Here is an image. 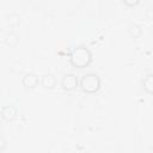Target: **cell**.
<instances>
[{
    "instance_id": "cell-8",
    "label": "cell",
    "mask_w": 153,
    "mask_h": 153,
    "mask_svg": "<svg viewBox=\"0 0 153 153\" xmlns=\"http://www.w3.org/2000/svg\"><path fill=\"white\" fill-rule=\"evenodd\" d=\"M18 42H19V36L16 32L11 31V32H8V33L5 35V44L6 45L13 48V47H16L18 44Z\"/></svg>"
},
{
    "instance_id": "cell-6",
    "label": "cell",
    "mask_w": 153,
    "mask_h": 153,
    "mask_svg": "<svg viewBox=\"0 0 153 153\" xmlns=\"http://www.w3.org/2000/svg\"><path fill=\"white\" fill-rule=\"evenodd\" d=\"M39 84L45 90H53L56 86V78L53 74H50V73H45V74L41 75Z\"/></svg>"
},
{
    "instance_id": "cell-9",
    "label": "cell",
    "mask_w": 153,
    "mask_h": 153,
    "mask_svg": "<svg viewBox=\"0 0 153 153\" xmlns=\"http://www.w3.org/2000/svg\"><path fill=\"white\" fill-rule=\"evenodd\" d=\"M128 33H129V36H130L131 38H139V37H141V35H142V29H141V26H140L139 24L131 23V24L128 26Z\"/></svg>"
},
{
    "instance_id": "cell-4",
    "label": "cell",
    "mask_w": 153,
    "mask_h": 153,
    "mask_svg": "<svg viewBox=\"0 0 153 153\" xmlns=\"http://www.w3.org/2000/svg\"><path fill=\"white\" fill-rule=\"evenodd\" d=\"M22 85L25 90H33L39 85V78L35 73H26L22 78Z\"/></svg>"
},
{
    "instance_id": "cell-7",
    "label": "cell",
    "mask_w": 153,
    "mask_h": 153,
    "mask_svg": "<svg viewBox=\"0 0 153 153\" xmlns=\"http://www.w3.org/2000/svg\"><path fill=\"white\" fill-rule=\"evenodd\" d=\"M142 88L147 94L153 93V74L152 73H148L142 79Z\"/></svg>"
},
{
    "instance_id": "cell-12",
    "label": "cell",
    "mask_w": 153,
    "mask_h": 153,
    "mask_svg": "<svg viewBox=\"0 0 153 153\" xmlns=\"http://www.w3.org/2000/svg\"><path fill=\"white\" fill-rule=\"evenodd\" d=\"M6 146H7V141H6V139H5L4 136L0 135V152L5 151V149H6Z\"/></svg>"
},
{
    "instance_id": "cell-13",
    "label": "cell",
    "mask_w": 153,
    "mask_h": 153,
    "mask_svg": "<svg viewBox=\"0 0 153 153\" xmlns=\"http://www.w3.org/2000/svg\"><path fill=\"white\" fill-rule=\"evenodd\" d=\"M151 12H152V10L149 8V10L147 11V19H148V20H151V19H152V16H151Z\"/></svg>"
},
{
    "instance_id": "cell-2",
    "label": "cell",
    "mask_w": 153,
    "mask_h": 153,
    "mask_svg": "<svg viewBox=\"0 0 153 153\" xmlns=\"http://www.w3.org/2000/svg\"><path fill=\"white\" fill-rule=\"evenodd\" d=\"M100 85H102V81H100L99 75L92 72L84 74L81 79L79 80V87L81 88L82 92L88 93V94L98 92L100 88Z\"/></svg>"
},
{
    "instance_id": "cell-5",
    "label": "cell",
    "mask_w": 153,
    "mask_h": 153,
    "mask_svg": "<svg viewBox=\"0 0 153 153\" xmlns=\"http://www.w3.org/2000/svg\"><path fill=\"white\" fill-rule=\"evenodd\" d=\"M0 116L2 120L7 121V122H12L17 118L18 116V110L14 105H5L1 108L0 110Z\"/></svg>"
},
{
    "instance_id": "cell-1",
    "label": "cell",
    "mask_w": 153,
    "mask_h": 153,
    "mask_svg": "<svg viewBox=\"0 0 153 153\" xmlns=\"http://www.w3.org/2000/svg\"><path fill=\"white\" fill-rule=\"evenodd\" d=\"M69 63L73 68L75 69H82L86 68L87 66H90V63L92 62V53L91 50L85 47V45H78L74 47L69 55Z\"/></svg>"
},
{
    "instance_id": "cell-3",
    "label": "cell",
    "mask_w": 153,
    "mask_h": 153,
    "mask_svg": "<svg viewBox=\"0 0 153 153\" xmlns=\"http://www.w3.org/2000/svg\"><path fill=\"white\" fill-rule=\"evenodd\" d=\"M61 87L67 92L74 91L76 87H79V79L73 73H66L61 79Z\"/></svg>"
},
{
    "instance_id": "cell-10",
    "label": "cell",
    "mask_w": 153,
    "mask_h": 153,
    "mask_svg": "<svg viewBox=\"0 0 153 153\" xmlns=\"http://www.w3.org/2000/svg\"><path fill=\"white\" fill-rule=\"evenodd\" d=\"M7 23H8L10 26L16 27V26H18L19 23H20V17H19L18 14H16V13H12V14H10V16L7 17Z\"/></svg>"
},
{
    "instance_id": "cell-11",
    "label": "cell",
    "mask_w": 153,
    "mask_h": 153,
    "mask_svg": "<svg viewBox=\"0 0 153 153\" xmlns=\"http://www.w3.org/2000/svg\"><path fill=\"white\" fill-rule=\"evenodd\" d=\"M141 0H122V2L128 7H135L140 4Z\"/></svg>"
}]
</instances>
